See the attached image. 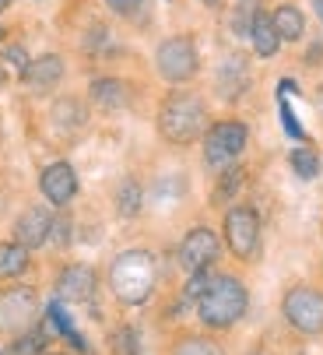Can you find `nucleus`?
<instances>
[{
	"instance_id": "f257e3e1",
	"label": "nucleus",
	"mask_w": 323,
	"mask_h": 355,
	"mask_svg": "<svg viewBox=\"0 0 323 355\" xmlns=\"http://www.w3.org/2000/svg\"><path fill=\"white\" fill-rule=\"evenodd\" d=\"M158 134L169 144H193L200 134H207V106L193 92H173L158 110Z\"/></svg>"
},
{
	"instance_id": "f03ea898",
	"label": "nucleus",
	"mask_w": 323,
	"mask_h": 355,
	"mask_svg": "<svg viewBox=\"0 0 323 355\" xmlns=\"http://www.w3.org/2000/svg\"><path fill=\"white\" fill-rule=\"evenodd\" d=\"M246 306H250V292L232 275L211 278L207 292L197 299L200 324H207V327H232V324H239L243 313H246Z\"/></svg>"
},
{
	"instance_id": "7ed1b4c3",
	"label": "nucleus",
	"mask_w": 323,
	"mask_h": 355,
	"mask_svg": "<svg viewBox=\"0 0 323 355\" xmlns=\"http://www.w3.org/2000/svg\"><path fill=\"white\" fill-rule=\"evenodd\" d=\"M155 278H158V268L148 250H123L110 268V285L116 299L127 302V306H141L155 288Z\"/></svg>"
},
{
	"instance_id": "20e7f679",
	"label": "nucleus",
	"mask_w": 323,
	"mask_h": 355,
	"mask_svg": "<svg viewBox=\"0 0 323 355\" xmlns=\"http://www.w3.org/2000/svg\"><path fill=\"white\" fill-rule=\"evenodd\" d=\"M246 141H250V127L243 120H218V123H211L207 134H204V162L211 169H229L246 151Z\"/></svg>"
},
{
	"instance_id": "39448f33",
	"label": "nucleus",
	"mask_w": 323,
	"mask_h": 355,
	"mask_svg": "<svg viewBox=\"0 0 323 355\" xmlns=\"http://www.w3.org/2000/svg\"><path fill=\"white\" fill-rule=\"evenodd\" d=\"M155 67H158L162 78L173 81V85L190 81V78L197 74V67H200L193 39H190V35H173V39H166V42L155 49Z\"/></svg>"
},
{
	"instance_id": "423d86ee",
	"label": "nucleus",
	"mask_w": 323,
	"mask_h": 355,
	"mask_svg": "<svg viewBox=\"0 0 323 355\" xmlns=\"http://www.w3.org/2000/svg\"><path fill=\"white\" fill-rule=\"evenodd\" d=\"M225 243L239 261H250L260 246V215L253 205H232L225 211Z\"/></svg>"
},
{
	"instance_id": "0eeeda50",
	"label": "nucleus",
	"mask_w": 323,
	"mask_h": 355,
	"mask_svg": "<svg viewBox=\"0 0 323 355\" xmlns=\"http://www.w3.org/2000/svg\"><path fill=\"white\" fill-rule=\"evenodd\" d=\"M285 310V320L302 331V334H323V292L320 288H309V285H299L285 295L281 302Z\"/></svg>"
},
{
	"instance_id": "6e6552de",
	"label": "nucleus",
	"mask_w": 323,
	"mask_h": 355,
	"mask_svg": "<svg viewBox=\"0 0 323 355\" xmlns=\"http://www.w3.org/2000/svg\"><path fill=\"white\" fill-rule=\"evenodd\" d=\"M218 253H222V239L214 236L211 229L197 225V229H190V232L183 236V243H180V264H183L190 275H200V271H207L214 261H218Z\"/></svg>"
},
{
	"instance_id": "1a4fd4ad",
	"label": "nucleus",
	"mask_w": 323,
	"mask_h": 355,
	"mask_svg": "<svg viewBox=\"0 0 323 355\" xmlns=\"http://www.w3.org/2000/svg\"><path fill=\"white\" fill-rule=\"evenodd\" d=\"M35 317V292L32 288H8L0 295V331L8 334H21Z\"/></svg>"
},
{
	"instance_id": "9d476101",
	"label": "nucleus",
	"mask_w": 323,
	"mask_h": 355,
	"mask_svg": "<svg viewBox=\"0 0 323 355\" xmlns=\"http://www.w3.org/2000/svg\"><path fill=\"white\" fill-rule=\"evenodd\" d=\"M39 187H42V197L49 200V205L64 208L67 200L78 193V173H74L67 162H53V166H46V169H42Z\"/></svg>"
},
{
	"instance_id": "9b49d317",
	"label": "nucleus",
	"mask_w": 323,
	"mask_h": 355,
	"mask_svg": "<svg viewBox=\"0 0 323 355\" xmlns=\"http://www.w3.org/2000/svg\"><path fill=\"white\" fill-rule=\"evenodd\" d=\"M49 232H53V211L49 208H28V211H21V218L15 222V243H21V246H42L46 239H49Z\"/></svg>"
},
{
	"instance_id": "f8f14e48",
	"label": "nucleus",
	"mask_w": 323,
	"mask_h": 355,
	"mask_svg": "<svg viewBox=\"0 0 323 355\" xmlns=\"http://www.w3.org/2000/svg\"><path fill=\"white\" fill-rule=\"evenodd\" d=\"M95 292V271L88 264H67L57 278V299L67 302H85Z\"/></svg>"
},
{
	"instance_id": "ddd939ff",
	"label": "nucleus",
	"mask_w": 323,
	"mask_h": 355,
	"mask_svg": "<svg viewBox=\"0 0 323 355\" xmlns=\"http://www.w3.org/2000/svg\"><path fill=\"white\" fill-rule=\"evenodd\" d=\"M88 95L98 110H123L130 103V85L120 81V78H95Z\"/></svg>"
},
{
	"instance_id": "4468645a",
	"label": "nucleus",
	"mask_w": 323,
	"mask_h": 355,
	"mask_svg": "<svg viewBox=\"0 0 323 355\" xmlns=\"http://www.w3.org/2000/svg\"><path fill=\"white\" fill-rule=\"evenodd\" d=\"M21 78H25V85H28V88H35V92H49L53 85H57V81L64 78V60H60L57 53H46V57L32 60V64H28V71H25Z\"/></svg>"
},
{
	"instance_id": "2eb2a0df",
	"label": "nucleus",
	"mask_w": 323,
	"mask_h": 355,
	"mask_svg": "<svg viewBox=\"0 0 323 355\" xmlns=\"http://www.w3.org/2000/svg\"><path fill=\"white\" fill-rule=\"evenodd\" d=\"M246 85H250L246 60L243 57H225L222 67H218V92H222V98H243Z\"/></svg>"
},
{
	"instance_id": "dca6fc26",
	"label": "nucleus",
	"mask_w": 323,
	"mask_h": 355,
	"mask_svg": "<svg viewBox=\"0 0 323 355\" xmlns=\"http://www.w3.org/2000/svg\"><path fill=\"white\" fill-rule=\"evenodd\" d=\"M250 42H253V49H256V57H274V53H278L281 35H278L274 21L267 18V15H256L253 32H250Z\"/></svg>"
},
{
	"instance_id": "f3484780",
	"label": "nucleus",
	"mask_w": 323,
	"mask_h": 355,
	"mask_svg": "<svg viewBox=\"0 0 323 355\" xmlns=\"http://www.w3.org/2000/svg\"><path fill=\"white\" fill-rule=\"evenodd\" d=\"M271 21H274L281 42H295V39H302V32H306V18H302V11H299L295 4H281V8L271 15Z\"/></svg>"
},
{
	"instance_id": "a211bd4d",
	"label": "nucleus",
	"mask_w": 323,
	"mask_h": 355,
	"mask_svg": "<svg viewBox=\"0 0 323 355\" xmlns=\"http://www.w3.org/2000/svg\"><path fill=\"white\" fill-rule=\"evenodd\" d=\"M28 268V246L21 243H0V275L15 278Z\"/></svg>"
},
{
	"instance_id": "6ab92c4d",
	"label": "nucleus",
	"mask_w": 323,
	"mask_h": 355,
	"mask_svg": "<svg viewBox=\"0 0 323 355\" xmlns=\"http://www.w3.org/2000/svg\"><path fill=\"white\" fill-rule=\"evenodd\" d=\"M46 317H49V324H53V331H60L78 352H85V338L74 331V324H71V317L64 313V306H60V299H53L49 302V310H46Z\"/></svg>"
},
{
	"instance_id": "aec40b11",
	"label": "nucleus",
	"mask_w": 323,
	"mask_h": 355,
	"mask_svg": "<svg viewBox=\"0 0 323 355\" xmlns=\"http://www.w3.org/2000/svg\"><path fill=\"white\" fill-rule=\"evenodd\" d=\"M288 166L299 180H316L320 176V155L313 148H295L292 155H288Z\"/></svg>"
},
{
	"instance_id": "412c9836",
	"label": "nucleus",
	"mask_w": 323,
	"mask_h": 355,
	"mask_svg": "<svg viewBox=\"0 0 323 355\" xmlns=\"http://www.w3.org/2000/svg\"><path fill=\"white\" fill-rule=\"evenodd\" d=\"M116 205H120V215H137L141 211V187L134 180H123L120 190H116Z\"/></svg>"
},
{
	"instance_id": "4be33fe9",
	"label": "nucleus",
	"mask_w": 323,
	"mask_h": 355,
	"mask_svg": "<svg viewBox=\"0 0 323 355\" xmlns=\"http://www.w3.org/2000/svg\"><path fill=\"white\" fill-rule=\"evenodd\" d=\"M53 123H60V127H81L85 123V110L74 103V98H60L57 110H53Z\"/></svg>"
},
{
	"instance_id": "5701e85b",
	"label": "nucleus",
	"mask_w": 323,
	"mask_h": 355,
	"mask_svg": "<svg viewBox=\"0 0 323 355\" xmlns=\"http://www.w3.org/2000/svg\"><path fill=\"white\" fill-rule=\"evenodd\" d=\"M256 15H260V11H256V0H239V8H236V18H232V28H236V35L250 39Z\"/></svg>"
},
{
	"instance_id": "b1692460",
	"label": "nucleus",
	"mask_w": 323,
	"mask_h": 355,
	"mask_svg": "<svg viewBox=\"0 0 323 355\" xmlns=\"http://www.w3.org/2000/svg\"><path fill=\"white\" fill-rule=\"evenodd\" d=\"M173 355H222V348L207 338H183Z\"/></svg>"
},
{
	"instance_id": "393cba45",
	"label": "nucleus",
	"mask_w": 323,
	"mask_h": 355,
	"mask_svg": "<svg viewBox=\"0 0 323 355\" xmlns=\"http://www.w3.org/2000/svg\"><path fill=\"white\" fill-rule=\"evenodd\" d=\"M110 345H113V352H116V355H137V334H134L130 327L116 331V334L110 338Z\"/></svg>"
},
{
	"instance_id": "a878e982",
	"label": "nucleus",
	"mask_w": 323,
	"mask_h": 355,
	"mask_svg": "<svg viewBox=\"0 0 323 355\" xmlns=\"http://www.w3.org/2000/svg\"><path fill=\"white\" fill-rule=\"evenodd\" d=\"M239 183H243V169H229L225 176H222V183H218V190H214V200H229L232 197V190H239Z\"/></svg>"
},
{
	"instance_id": "bb28decb",
	"label": "nucleus",
	"mask_w": 323,
	"mask_h": 355,
	"mask_svg": "<svg viewBox=\"0 0 323 355\" xmlns=\"http://www.w3.org/2000/svg\"><path fill=\"white\" fill-rule=\"evenodd\" d=\"M278 110H281V123H285V134H288V137H295V141H302V137H306V130L299 127V120H295V113L288 110V103H285V98L278 103Z\"/></svg>"
},
{
	"instance_id": "cd10ccee",
	"label": "nucleus",
	"mask_w": 323,
	"mask_h": 355,
	"mask_svg": "<svg viewBox=\"0 0 323 355\" xmlns=\"http://www.w3.org/2000/svg\"><path fill=\"white\" fill-rule=\"evenodd\" d=\"M207 285H211V278H207L204 271H200V275H193V282L186 285V299H190V302H197V299L207 292Z\"/></svg>"
},
{
	"instance_id": "c85d7f7f",
	"label": "nucleus",
	"mask_w": 323,
	"mask_h": 355,
	"mask_svg": "<svg viewBox=\"0 0 323 355\" xmlns=\"http://www.w3.org/2000/svg\"><path fill=\"white\" fill-rule=\"evenodd\" d=\"M105 8L116 11V15H130V11L141 8V0H105Z\"/></svg>"
},
{
	"instance_id": "c756f323",
	"label": "nucleus",
	"mask_w": 323,
	"mask_h": 355,
	"mask_svg": "<svg viewBox=\"0 0 323 355\" xmlns=\"http://www.w3.org/2000/svg\"><path fill=\"white\" fill-rule=\"evenodd\" d=\"M49 236L64 246V243H67V236H71V222H67V218H53V232H49Z\"/></svg>"
},
{
	"instance_id": "7c9ffc66",
	"label": "nucleus",
	"mask_w": 323,
	"mask_h": 355,
	"mask_svg": "<svg viewBox=\"0 0 323 355\" xmlns=\"http://www.w3.org/2000/svg\"><path fill=\"white\" fill-rule=\"evenodd\" d=\"M39 348H42V338H39V334L18 341V355H39Z\"/></svg>"
},
{
	"instance_id": "2f4dec72",
	"label": "nucleus",
	"mask_w": 323,
	"mask_h": 355,
	"mask_svg": "<svg viewBox=\"0 0 323 355\" xmlns=\"http://www.w3.org/2000/svg\"><path fill=\"white\" fill-rule=\"evenodd\" d=\"M8 85V71H4V64H0V88Z\"/></svg>"
},
{
	"instance_id": "473e14b6",
	"label": "nucleus",
	"mask_w": 323,
	"mask_h": 355,
	"mask_svg": "<svg viewBox=\"0 0 323 355\" xmlns=\"http://www.w3.org/2000/svg\"><path fill=\"white\" fill-rule=\"evenodd\" d=\"M11 4H15V0H0V11H8Z\"/></svg>"
},
{
	"instance_id": "72a5a7b5",
	"label": "nucleus",
	"mask_w": 323,
	"mask_h": 355,
	"mask_svg": "<svg viewBox=\"0 0 323 355\" xmlns=\"http://www.w3.org/2000/svg\"><path fill=\"white\" fill-rule=\"evenodd\" d=\"M204 4H207V8H218V4H222V0H204Z\"/></svg>"
},
{
	"instance_id": "f704fd0d",
	"label": "nucleus",
	"mask_w": 323,
	"mask_h": 355,
	"mask_svg": "<svg viewBox=\"0 0 323 355\" xmlns=\"http://www.w3.org/2000/svg\"><path fill=\"white\" fill-rule=\"evenodd\" d=\"M313 4H316V11H320V15H323V0H313Z\"/></svg>"
},
{
	"instance_id": "c9c22d12",
	"label": "nucleus",
	"mask_w": 323,
	"mask_h": 355,
	"mask_svg": "<svg viewBox=\"0 0 323 355\" xmlns=\"http://www.w3.org/2000/svg\"><path fill=\"white\" fill-rule=\"evenodd\" d=\"M0 35H4V32H0Z\"/></svg>"
}]
</instances>
